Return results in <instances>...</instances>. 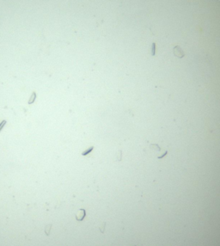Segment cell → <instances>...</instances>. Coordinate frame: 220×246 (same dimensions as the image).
<instances>
[{
	"label": "cell",
	"mask_w": 220,
	"mask_h": 246,
	"mask_svg": "<svg viewBox=\"0 0 220 246\" xmlns=\"http://www.w3.org/2000/svg\"><path fill=\"white\" fill-rule=\"evenodd\" d=\"M105 226H106V223H103V224H102V227H100L101 231H102V232H104V229H105Z\"/></svg>",
	"instance_id": "9c48e42d"
},
{
	"label": "cell",
	"mask_w": 220,
	"mask_h": 246,
	"mask_svg": "<svg viewBox=\"0 0 220 246\" xmlns=\"http://www.w3.org/2000/svg\"><path fill=\"white\" fill-rule=\"evenodd\" d=\"M156 53V44L155 43H152V47H151V55H155Z\"/></svg>",
	"instance_id": "52a82bcc"
},
{
	"label": "cell",
	"mask_w": 220,
	"mask_h": 246,
	"mask_svg": "<svg viewBox=\"0 0 220 246\" xmlns=\"http://www.w3.org/2000/svg\"><path fill=\"white\" fill-rule=\"evenodd\" d=\"M167 154H168V151H165L164 152H163V153L162 154V155L158 156V157H157V158H163V157H164L165 155H167Z\"/></svg>",
	"instance_id": "ba28073f"
},
{
	"label": "cell",
	"mask_w": 220,
	"mask_h": 246,
	"mask_svg": "<svg viewBox=\"0 0 220 246\" xmlns=\"http://www.w3.org/2000/svg\"><path fill=\"white\" fill-rule=\"evenodd\" d=\"M86 216V211L84 209H80L78 212V214H76V219L78 221H82Z\"/></svg>",
	"instance_id": "7a4b0ae2"
},
{
	"label": "cell",
	"mask_w": 220,
	"mask_h": 246,
	"mask_svg": "<svg viewBox=\"0 0 220 246\" xmlns=\"http://www.w3.org/2000/svg\"><path fill=\"white\" fill-rule=\"evenodd\" d=\"M133 246H137V245H136V244H135V245H133Z\"/></svg>",
	"instance_id": "30bf717a"
},
{
	"label": "cell",
	"mask_w": 220,
	"mask_h": 246,
	"mask_svg": "<svg viewBox=\"0 0 220 246\" xmlns=\"http://www.w3.org/2000/svg\"><path fill=\"white\" fill-rule=\"evenodd\" d=\"M121 154H122V151L119 150V151H117V154H116V158H116V160H117V161H120V160H121Z\"/></svg>",
	"instance_id": "5b68a950"
},
{
	"label": "cell",
	"mask_w": 220,
	"mask_h": 246,
	"mask_svg": "<svg viewBox=\"0 0 220 246\" xmlns=\"http://www.w3.org/2000/svg\"><path fill=\"white\" fill-rule=\"evenodd\" d=\"M173 52H174V55L176 56L177 58L181 59L185 56V53L182 51V49L179 47V46H175V48H173Z\"/></svg>",
	"instance_id": "6da1fadb"
},
{
	"label": "cell",
	"mask_w": 220,
	"mask_h": 246,
	"mask_svg": "<svg viewBox=\"0 0 220 246\" xmlns=\"http://www.w3.org/2000/svg\"><path fill=\"white\" fill-rule=\"evenodd\" d=\"M93 150H94V146H90V148H88L87 150H85L84 151H82V156H87L88 154L90 153V152H91V151H92Z\"/></svg>",
	"instance_id": "277c9868"
},
{
	"label": "cell",
	"mask_w": 220,
	"mask_h": 246,
	"mask_svg": "<svg viewBox=\"0 0 220 246\" xmlns=\"http://www.w3.org/2000/svg\"><path fill=\"white\" fill-rule=\"evenodd\" d=\"M36 93L34 91V92L32 93V95H31V96H30L29 98V100H28V104H32L33 103H35V99H36Z\"/></svg>",
	"instance_id": "3957f363"
},
{
	"label": "cell",
	"mask_w": 220,
	"mask_h": 246,
	"mask_svg": "<svg viewBox=\"0 0 220 246\" xmlns=\"http://www.w3.org/2000/svg\"><path fill=\"white\" fill-rule=\"evenodd\" d=\"M6 123H7V121H5V120H4V121H2L1 122H0V132L3 130V128H4V127L5 125H6Z\"/></svg>",
	"instance_id": "8992f818"
}]
</instances>
